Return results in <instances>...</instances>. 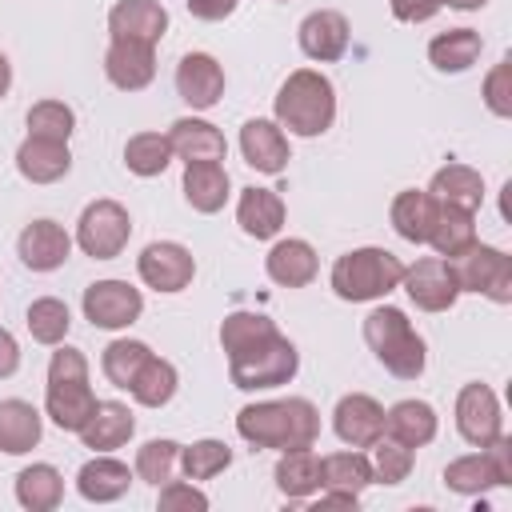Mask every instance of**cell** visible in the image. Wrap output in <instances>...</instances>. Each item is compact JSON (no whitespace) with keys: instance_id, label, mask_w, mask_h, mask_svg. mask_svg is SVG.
Listing matches in <instances>:
<instances>
[{"instance_id":"obj_44","label":"cell","mask_w":512,"mask_h":512,"mask_svg":"<svg viewBox=\"0 0 512 512\" xmlns=\"http://www.w3.org/2000/svg\"><path fill=\"white\" fill-rule=\"evenodd\" d=\"M232 464V448L224 440H192L188 448L180 444V468L188 480H212Z\"/></svg>"},{"instance_id":"obj_6","label":"cell","mask_w":512,"mask_h":512,"mask_svg":"<svg viewBox=\"0 0 512 512\" xmlns=\"http://www.w3.org/2000/svg\"><path fill=\"white\" fill-rule=\"evenodd\" d=\"M460 292H480L492 304H512V256L492 244H464L456 256H444Z\"/></svg>"},{"instance_id":"obj_38","label":"cell","mask_w":512,"mask_h":512,"mask_svg":"<svg viewBox=\"0 0 512 512\" xmlns=\"http://www.w3.org/2000/svg\"><path fill=\"white\" fill-rule=\"evenodd\" d=\"M124 164L136 176H160L172 164V144L168 132H136L124 144Z\"/></svg>"},{"instance_id":"obj_30","label":"cell","mask_w":512,"mask_h":512,"mask_svg":"<svg viewBox=\"0 0 512 512\" xmlns=\"http://www.w3.org/2000/svg\"><path fill=\"white\" fill-rule=\"evenodd\" d=\"M228 188H232V180H228V172H224L220 160L184 164V200H188L196 212H204V216L220 212L224 200H228Z\"/></svg>"},{"instance_id":"obj_34","label":"cell","mask_w":512,"mask_h":512,"mask_svg":"<svg viewBox=\"0 0 512 512\" xmlns=\"http://www.w3.org/2000/svg\"><path fill=\"white\" fill-rule=\"evenodd\" d=\"M176 384H180L176 364L164 360V356H148V360L140 364V372L132 376L128 392H132V400L144 404V408H164V404L176 396Z\"/></svg>"},{"instance_id":"obj_11","label":"cell","mask_w":512,"mask_h":512,"mask_svg":"<svg viewBox=\"0 0 512 512\" xmlns=\"http://www.w3.org/2000/svg\"><path fill=\"white\" fill-rule=\"evenodd\" d=\"M136 272L148 288L156 292H184L196 276V260L184 244L176 240H152L140 256H136Z\"/></svg>"},{"instance_id":"obj_37","label":"cell","mask_w":512,"mask_h":512,"mask_svg":"<svg viewBox=\"0 0 512 512\" xmlns=\"http://www.w3.org/2000/svg\"><path fill=\"white\" fill-rule=\"evenodd\" d=\"M444 484H448L452 492H460V496H480V492H488V488H500V476H496L492 460H488L484 448H480V452H472V456H456V460L444 468Z\"/></svg>"},{"instance_id":"obj_8","label":"cell","mask_w":512,"mask_h":512,"mask_svg":"<svg viewBox=\"0 0 512 512\" xmlns=\"http://www.w3.org/2000/svg\"><path fill=\"white\" fill-rule=\"evenodd\" d=\"M140 312H144V296L128 280H96L84 288V320L92 328L116 332V328L136 324Z\"/></svg>"},{"instance_id":"obj_12","label":"cell","mask_w":512,"mask_h":512,"mask_svg":"<svg viewBox=\"0 0 512 512\" xmlns=\"http://www.w3.org/2000/svg\"><path fill=\"white\" fill-rule=\"evenodd\" d=\"M104 76L120 88V92H140L156 80V44L144 40H124L112 36L108 52H104Z\"/></svg>"},{"instance_id":"obj_24","label":"cell","mask_w":512,"mask_h":512,"mask_svg":"<svg viewBox=\"0 0 512 512\" xmlns=\"http://www.w3.org/2000/svg\"><path fill=\"white\" fill-rule=\"evenodd\" d=\"M236 224L252 240H272L284 228V200L272 188H244L236 200Z\"/></svg>"},{"instance_id":"obj_9","label":"cell","mask_w":512,"mask_h":512,"mask_svg":"<svg viewBox=\"0 0 512 512\" xmlns=\"http://www.w3.org/2000/svg\"><path fill=\"white\" fill-rule=\"evenodd\" d=\"M400 288L408 292V300L420 312H448L460 300L456 276H452V268H448L444 256H420L416 264H404Z\"/></svg>"},{"instance_id":"obj_29","label":"cell","mask_w":512,"mask_h":512,"mask_svg":"<svg viewBox=\"0 0 512 512\" xmlns=\"http://www.w3.org/2000/svg\"><path fill=\"white\" fill-rule=\"evenodd\" d=\"M480 52H484V40H480L476 28H448V32H440V36L428 44V60H432V68L444 72V76L468 72V68L480 60Z\"/></svg>"},{"instance_id":"obj_26","label":"cell","mask_w":512,"mask_h":512,"mask_svg":"<svg viewBox=\"0 0 512 512\" xmlns=\"http://www.w3.org/2000/svg\"><path fill=\"white\" fill-rule=\"evenodd\" d=\"M436 428H440V420H436V408L428 400H400V404H392L384 412V432L396 436L408 448L432 444L436 440Z\"/></svg>"},{"instance_id":"obj_41","label":"cell","mask_w":512,"mask_h":512,"mask_svg":"<svg viewBox=\"0 0 512 512\" xmlns=\"http://www.w3.org/2000/svg\"><path fill=\"white\" fill-rule=\"evenodd\" d=\"M276 332V324L264 316V312H228L224 316V324H220V348L228 352V356H236V352H244V348H252V344H260V340H268Z\"/></svg>"},{"instance_id":"obj_52","label":"cell","mask_w":512,"mask_h":512,"mask_svg":"<svg viewBox=\"0 0 512 512\" xmlns=\"http://www.w3.org/2000/svg\"><path fill=\"white\" fill-rule=\"evenodd\" d=\"M20 368V344L8 328H0V380H8Z\"/></svg>"},{"instance_id":"obj_5","label":"cell","mask_w":512,"mask_h":512,"mask_svg":"<svg viewBox=\"0 0 512 512\" xmlns=\"http://www.w3.org/2000/svg\"><path fill=\"white\" fill-rule=\"evenodd\" d=\"M300 372V352L288 336L272 332L268 340L228 356V376L240 392H264V388H280Z\"/></svg>"},{"instance_id":"obj_2","label":"cell","mask_w":512,"mask_h":512,"mask_svg":"<svg viewBox=\"0 0 512 512\" xmlns=\"http://www.w3.org/2000/svg\"><path fill=\"white\" fill-rule=\"evenodd\" d=\"M336 120V88L316 68H296L276 92V124L292 136H324Z\"/></svg>"},{"instance_id":"obj_55","label":"cell","mask_w":512,"mask_h":512,"mask_svg":"<svg viewBox=\"0 0 512 512\" xmlns=\"http://www.w3.org/2000/svg\"><path fill=\"white\" fill-rule=\"evenodd\" d=\"M440 4H448V8H456V12H476V8H484L488 0H440Z\"/></svg>"},{"instance_id":"obj_20","label":"cell","mask_w":512,"mask_h":512,"mask_svg":"<svg viewBox=\"0 0 512 512\" xmlns=\"http://www.w3.org/2000/svg\"><path fill=\"white\" fill-rule=\"evenodd\" d=\"M108 32L124 40L160 44V36L168 32V12L160 0H116L108 12Z\"/></svg>"},{"instance_id":"obj_3","label":"cell","mask_w":512,"mask_h":512,"mask_svg":"<svg viewBox=\"0 0 512 512\" xmlns=\"http://www.w3.org/2000/svg\"><path fill=\"white\" fill-rule=\"evenodd\" d=\"M364 340L368 348L376 352V360L396 376V380H416L428 364V344L424 336L412 328V320L392 308V304H380L364 316Z\"/></svg>"},{"instance_id":"obj_31","label":"cell","mask_w":512,"mask_h":512,"mask_svg":"<svg viewBox=\"0 0 512 512\" xmlns=\"http://www.w3.org/2000/svg\"><path fill=\"white\" fill-rule=\"evenodd\" d=\"M432 216H436V200L420 188H404L396 192L392 208H388V220L396 228V236H404L408 244H424L428 240V228H432Z\"/></svg>"},{"instance_id":"obj_42","label":"cell","mask_w":512,"mask_h":512,"mask_svg":"<svg viewBox=\"0 0 512 512\" xmlns=\"http://www.w3.org/2000/svg\"><path fill=\"white\" fill-rule=\"evenodd\" d=\"M176 468H180V444L176 440H148L136 448V468H132L136 480L160 488L176 476Z\"/></svg>"},{"instance_id":"obj_47","label":"cell","mask_w":512,"mask_h":512,"mask_svg":"<svg viewBox=\"0 0 512 512\" xmlns=\"http://www.w3.org/2000/svg\"><path fill=\"white\" fill-rule=\"evenodd\" d=\"M160 512H204L208 508V496L196 488V484H184V480H168L160 484Z\"/></svg>"},{"instance_id":"obj_16","label":"cell","mask_w":512,"mask_h":512,"mask_svg":"<svg viewBox=\"0 0 512 512\" xmlns=\"http://www.w3.org/2000/svg\"><path fill=\"white\" fill-rule=\"evenodd\" d=\"M16 252L24 260V268H32V272H56L72 256V236L56 220H32V224H24V232L16 240Z\"/></svg>"},{"instance_id":"obj_15","label":"cell","mask_w":512,"mask_h":512,"mask_svg":"<svg viewBox=\"0 0 512 512\" xmlns=\"http://www.w3.org/2000/svg\"><path fill=\"white\" fill-rule=\"evenodd\" d=\"M296 40H300V52L316 64H332L348 52V20L344 12L336 8H316L300 20L296 28Z\"/></svg>"},{"instance_id":"obj_46","label":"cell","mask_w":512,"mask_h":512,"mask_svg":"<svg viewBox=\"0 0 512 512\" xmlns=\"http://www.w3.org/2000/svg\"><path fill=\"white\" fill-rule=\"evenodd\" d=\"M484 104L500 120L512 116V56H504L500 64H492V72L484 76Z\"/></svg>"},{"instance_id":"obj_36","label":"cell","mask_w":512,"mask_h":512,"mask_svg":"<svg viewBox=\"0 0 512 512\" xmlns=\"http://www.w3.org/2000/svg\"><path fill=\"white\" fill-rule=\"evenodd\" d=\"M472 240H476V212L436 204V216H432V228H428V240L424 244H432L436 256H456Z\"/></svg>"},{"instance_id":"obj_32","label":"cell","mask_w":512,"mask_h":512,"mask_svg":"<svg viewBox=\"0 0 512 512\" xmlns=\"http://www.w3.org/2000/svg\"><path fill=\"white\" fill-rule=\"evenodd\" d=\"M272 476H276L280 496L304 500V496H312L320 488V456L312 448H288V452H280Z\"/></svg>"},{"instance_id":"obj_4","label":"cell","mask_w":512,"mask_h":512,"mask_svg":"<svg viewBox=\"0 0 512 512\" xmlns=\"http://www.w3.org/2000/svg\"><path fill=\"white\" fill-rule=\"evenodd\" d=\"M400 276H404V264L388 248H352L336 256L328 284L340 300L364 304V300H380L392 288H400Z\"/></svg>"},{"instance_id":"obj_19","label":"cell","mask_w":512,"mask_h":512,"mask_svg":"<svg viewBox=\"0 0 512 512\" xmlns=\"http://www.w3.org/2000/svg\"><path fill=\"white\" fill-rule=\"evenodd\" d=\"M132 432H136V416H132L128 404H120V400H96L88 424L76 436L92 452H112V448H124L132 440Z\"/></svg>"},{"instance_id":"obj_28","label":"cell","mask_w":512,"mask_h":512,"mask_svg":"<svg viewBox=\"0 0 512 512\" xmlns=\"http://www.w3.org/2000/svg\"><path fill=\"white\" fill-rule=\"evenodd\" d=\"M428 196H432L436 204L476 212L480 200H484V180H480V172L468 168V164H444V168H436V176H432V184H428Z\"/></svg>"},{"instance_id":"obj_51","label":"cell","mask_w":512,"mask_h":512,"mask_svg":"<svg viewBox=\"0 0 512 512\" xmlns=\"http://www.w3.org/2000/svg\"><path fill=\"white\" fill-rule=\"evenodd\" d=\"M236 4L240 0H188V12L196 20H224V16L236 12Z\"/></svg>"},{"instance_id":"obj_48","label":"cell","mask_w":512,"mask_h":512,"mask_svg":"<svg viewBox=\"0 0 512 512\" xmlns=\"http://www.w3.org/2000/svg\"><path fill=\"white\" fill-rule=\"evenodd\" d=\"M56 380H88V360L80 348L56 344V352L48 360V384H56Z\"/></svg>"},{"instance_id":"obj_39","label":"cell","mask_w":512,"mask_h":512,"mask_svg":"<svg viewBox=\"0 0 512 512\" xmlns=\"http://www.w3.org/2000/svg\"><path fill=\"white\" fill-rule=\"evenodd\" d=\"M24 320H28L32 340H36V344H48V348L64 344V336H68V328H72L68 304L56 300V296H40V300H32L28 312H24Z\"/></svg>"},{"instance_id":"obj_7","label":"cell","mask_w":512,"mask_h":512,"mask_svg":"<svg viewBox=\"0 0 512 512\" xmlns=\"http://www.w3.org/2000/svg\"><path fill=\"white\" fill-rule=\"evenodd\" d=\"M132 216L116 200H92L76 220V244L92 260H116L128 248Z\"/></svg>"},{"instance_id":"obj_17","label":"cell","mask_w":512,"mask_h":512,"mask_svg":"<svg viewBox=\"0 0 512 512\" xmlns=\"http://www.w3.org/2000/svg\"><path fill=\"white\" fill-rule=\"evenodd\" d=\"M240 152H244V164L264 172V176H280L288 168V136L276 120H244L240 128Z\"/></svg>"},{"instance_id":"obj_33","label":"cell","mask_w":512,"mask_h":512,"mask_svg":"<svg viewBox=\"0 0 512 512\" xmlns=\"http://www.w3.org/2000/svg\"><path fill=\"white\" fill-rule=\"evenodd\" d=\"M368 484H376V480H372V460H368L364 452L348 448V452H332V456H320V488H328V492H352V496H360Z\"/></svg>"},{"instance_id":"obj_18","label":"cell","mask_w":512,"mask_h":512,"mask_svg":"<svg viewBox=\"0 0 512 512\" xmlns=\"http://www.w3.org/2000/svg\"><path fill=\"white\" fill-rule=\"evenodd\" d=\"M264 272H268V280L280 284V288H304V284L316 280L320 256H316V248H312L308 240L288 236V240H276V244L268 248Z\"/></svg>"},{"instance_id":"obj_14","label":"cell","mask_w":512,"mask_h":512,"mask_svg":"<svg viewBox=\"0 0 512 512\" xmlns=\"http://www.w3.org/2000/svg\"><path fill=\"white\" fill-rule=\"evenodd\" d=\"M332 428L348 448H368L384 436V408L368 392H348L332 408Z\"/></svg>"},{"instance_id":"obj_43","label":"cell","mask_w":512,"mask_h":512,"mask_svg":"<svg viewBox=\"0 0 512 512\" xmlns=\"http://www.w3.org/2000/svg\"><path fill=\"white\" fill-rule=\"evenodd\" d=\"M148 356H152V348H148L144 340H112V344L104 348V356H100V372L108 376V384L128 388L132 376L140 372V364H144Z\"/></svg>"},{"instance_id":"obj_27","label":"cell","mask_w":512,"mask_h":512,"mask_svg":"<svg viewBox=\"0 0 512 512\" xmlns=\"http://www.w3.org/2000/svg\"><path fill=\"white\" fill-rule=\"evenodd\" d=\"M44 436V416L28 400H0V452L24 456L40 444Z\"/></svg>"},{"instance_id":"obj_25","label":"cell","mask_w":512,"mask_h":512,"mask_svg":"<svg viewBox=\"0 0 512 512\" xmlns=\"http://www.w3.org/2000/svg\"><path fill=\"white\" fill-rule=\"evenodd\" d=\"M128 484H132L128 464L116 460V456H104V452H96V456L76 472V492H80L84 500H92V504H112V500H120V496L128 492Z\"/></svg>"},{"instance_id":"obj_13","label":"cell","mask_w":512,"mask_h":512,"mask_svg":"<svg viewBox=\"0 0 512 512\" xmlns=\"http://www.w3.org/2000/svg\"><path fill=\"white\" fill-rule=\"evenodd\" d=\"M176 96H180L192 112L212 108V104L224 96V68H220V60L208 56V52H188V56H180V64H176Z\"/></svg>"},{"instance_id":"obj_50","label":"cell","mask_w":512,"mask_h":512,"mask_svg":"<svg viewBox=\"0 0 512 512\" xmlns=\"http://www.w3.org/2000/svg\"><path fill=\"white\" fill-rule=\"evenodd\" d=\"M444 4L440 0H392V16L404 20V24H424L440 12Z\"/></svg>"},{"instance_id":"obj_54","label":"cell","mask_w":512,"mask_h":512,"mask_svg":"<svg viewBox=\"0 0 512 512\" xmlns=\"http://www.w3.org/2000/svg\"><path fill=\"white\" fill-rule=\"evenodd\" d=\"M8 88H12V64H8V56L0 52V100L8 96Z\"/></svg>"},{"instance_id":"obj_49","label":"cell","mask_w":512,"mask_h":512,"mask_svg":"<svg viewBox=\"0 0 512 512\" xmlns=\"http://www.w3.org/2000/svg\"><path fill=\"white\" fill-rule=\"evenodd\" d=\"M484 456L492 460V468H496V476H500V488H508L512 484V436H496L492 444H484Z\"/></svg>"},{"instance_id":"obj_45","label":"cell","mask_w":512,"mask_h":512,"mask_svg":"<svg viewBox=\"0 0 512 512\" xmlns=\"http://www.w3.org/2000/svg\"><path fill=\"white\" fill-rule=\"evenodd\" d=\"M72 128H76V112L64 100H40V104L28 108V136L68 144Z\"/></svg>"},{"instance_id":"obj_53","label":"cell","mask_w":512,"mask_h":512,"mask_svg":"<svg viewBox=\"0 0 512 512\" xmlns=\"http://www.w3.org/2000/svg\"><path fill=\"white\" fill-rule=\"evenodd\" d=\"M356 500L360 496H352V492H328L324 488V496L316 500V508H356Z\"/></svg>"},{"instance_id":"obj_23","label":"cell","mask_w":512,"mask_h":512,"mask_svg":"<svg viewBox=\"0 0 512 512\" xmlns=\"http://www.w3.org/2000/svg\"><path fill=\"white\" fill-rule=\"evenodd\" d=\"M96 408V392L88 380H56L44 392V412L60 432H80Z\"/></svg>"},{"instance_id":"obj_21","label":"cell","mask_w":512,"mask_h":512,"mask_svg":"<svg viewBox=\"0 0 512 512\" xmlns=\"http://www.w3.org/2000/svg\"><path fill=\"white\" fill-rule=\"evenodd\" d=\"M168 144H172V156H180L184 164H204V160H224L228 144H224V132L200 116H180L172 120L168 128Z\"/></svg>"},{"instance_id":"obj_40","label":"cell","mask_w":512,"mask_h":512,"mask_svg":"<svg viewBox=\"0 0 512 512\" xmlns=\"http://www.w3.org/2000/svg\"><path fill=\"white\" fill-rule=\"evenodd\" d=\"M372 448V480L376 484H404L408 480V472H412V464H416V448H408V444H400L396 436H380V440H372L368 444Z\"/></svg>"},{"instance_id":"obj_35","label":"cell","mask_w":512,"mask_h":512,"mask_svg":"<svg viewBox=\"0 0 512 512\" xmlns=\"http://www.w3.org/2000/svg\"><path fill=\"white\" fill-rule=\"evenodd\" d=\"M16 500L28 512H52L64 500V476L52 464H28L16 476Z\"/></svg>"},{"instance_id":"obj_10","label":"cell","mask_w":512,"mask_h":512,"mask_svg":"<svg viewBox=\"0 0 512 512\" xmlns=\"http://www.w3.org/2000/svg\"><path fill=\"white\" fill-rule=\"evenodd\" d=\"M456 432L472 444V448H484L492 444L500 432H504V416H500V400L488 384L472 380L456 392Z\"/></svg>"},{"instance_id":"obj_22","label":"cell","mask_w":512,"mask_h":512,"mask_svg":"<svg viewBox=\"0 0 512 512\" xmlns=\"http://www.w3.org/2000/svg\"><path fill=\"white\" fill-rule=\"evenodd\" d=\"M72 168V152L60 140H40V136H24V144L16 148V172L28 184H56L64 180Z\"/></svg>"},{"instance_id":"obj_1","label":"cell","mask_w":512,"mask_h":512,"mask_svg":"<svg viewBox=\"0 0 512 512\" xmlns=\"http://www.w3.org/2000/svg\"><path fill=\"white\" fill-rule=\"evenodd\" d=\"M236 432L252 448H276V452L312 448L316 436H320V412L304 396L256 400V404H244L236 412Z\"/></svg>"}]
</instances>
